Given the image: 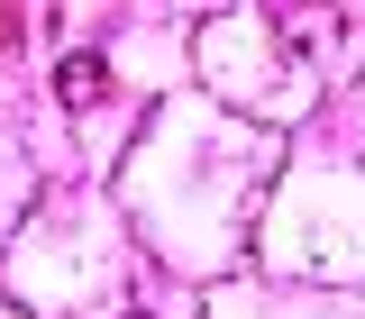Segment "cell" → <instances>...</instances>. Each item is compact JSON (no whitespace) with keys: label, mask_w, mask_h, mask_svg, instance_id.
Instances as JSON below:
<instances>
[{"label":"cell","mask_w":365,"mask_h":319,"mask_svg":"<svg viewBox=\"0 0 365 319\" xmlns=\"http://www.w3.org/2000/svg\"><path fill=\"white\" fill-rule=\"evenodd\" d=\"M55 100H64V110H91V100H110V64H101V55H64V64H55Z\"/></svg>","instance_id":"6da1fadb"},{"label":"cell","mask_w":365,"mask_h":319,"mask_svg":"<svg viewBox=\"0 0 365 319\" xmlns=\"http://www.w3.org/2000/svg\"><path fill=\"white\" fill-rule=\"evenodd\" d=\"M128 319H146V310H128Z\"/></svg>","instance_id":"7a4b0ae2"}]
</instances>
